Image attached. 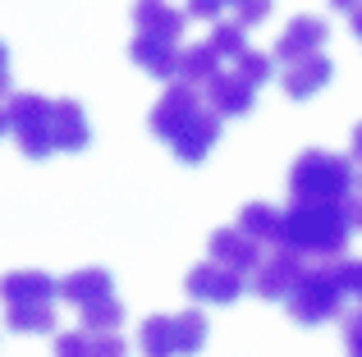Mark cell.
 <instances>
[{"mask_svg":"<svg viewBox=\"0 0 362 357\" xmlns=\"http://www.w3.org/2000/svg\"><path fill=\"white\" fill-rule=\"evenodd\" d=\"M354 161L326 147H308L298 161L289 165V197L293 202H344L354 188Z\"/></svg>","mask_w":362,"mask_h":357,"instance_id":"6","label":"cell"},{"mask_svg":"<svg viewBox=\"0 0 362 357\" xmlns=\"http://www.w3.org/2000/svg\"><path fill=\"white\" fill-rule=\"evenodd\" d=\"M92 143V124L74 97L55 101V152H83Z\"/></svg>","mask_w":362,"mask_h":357,"instance_id":"19","label":"cell"},{"mask_svg":"<svg viewBox=\"0 0 362 357\" xmlns=\"http://www.w3.org/2000/svg\"><path fill=\"white\" fill-rule=\"evenodd\" d=\"M349 18H354V32H358V42H362V5H358V9H354Z\"/></svg>","mask_w":362,"mask_h":357,"instance_id":"31","label":"cell"},{"mask_svg":"<svg viewBox=\"0 0 362 357\" xmlns=\"http://www.w3.org/2000/svg\"><path fill=\"white\" fill-rule=\"evenodd\" d=\"M330 73H335V64L326 60V51H317V55H303L293 64H280V87H284V97L308 101L330 83Z\"/></svg>","mask_w":362,"mask_h":357,"instance_id":"13","label":"cell"},{"mask_svg":"<svg viewBox=\"0 0 362 357\" xmlns=\"http://www.w3.org/2000/svg\"><path fill=\"white\" fill-rule=\"evenodd\" d=\"M184 23H188V9H175L170 0H133V32L165 37V42L179 46Z\"/></svg>","mask_w":362,"mask_h":357,"instance_id":"15","label":"cell"},{"mask_svg":"<svg viewBox=\"0 0 362 357\" xmlns=\"http://www.w3.org/2000/svg\"><path fill=\"white\" fill-rule=\"evenodd\" d=\"M344 289H349V298L362 303V261H344Z\"/></svg>","mask_w":362,"mask_h":357,"instance_id":"26","label":"cell"},{"mask_svg":"<svg viewBox=\"0 0 362 357\" xmlns=\"http://www.w3.org/2000/svg\"><path fill=\"white\" fill-rule=\"evenodd\" d=\"M344 261L349 257H317V261H308L303 279L293 284V294L284 298V307H289V316L298 325H326V321L339 316V307H344V298H349Z\"/></svg>","mask_w":362,"mask_h":357,"instance_id":"4","label":"cell"},{"mask_svg":"<svg viewBox=\"0 0 362 357\" xmlns=\"http://www.w3.org/2000/svg\"><path fill=\"white\" fill-rule=\"evenodd\" d=\"M234 224H239L243 234H252L262 248H275V243H284V211L271 202H247L239 215H234Z\"/></svg>","mask_w":362,"mask_h":357,"instance_id":"20","label":"cell"},{"mask_svg":"<svg viewBox=\"0 0 362 357\" xmlns=\"http://www.w3.org/2000/svg\"><path fill=\"white\" fill-rule=\"evenodd\" d=\"M55 284L46 270H5L0 275V312L5 325L18 334H42L55 330Z\"/></svg>","mask_w":362,"mask_h":357,"instance_id":"3","label":"cell"},{"mask_svg":"<svg viewBox=\"0 0 362 357\" xmlns=\"http://www.w3.org/2000/svg\"><path fill=\"white\" fill-rule=\"evenodd\" d=\"M349 234H354V224L339 202H289V211H284V243L298 248L308 261L344 257Z\"/></svg>","mask_w":362,"mask_h":357,"instance_id":"2","label":"cell"},{"mask_svg":"<svg viewBox=\"0 0 362 357\" xmlns=\"http://www.w3.org/2000/svg\"><path fill=\"white\" fill-rule=\"evenodd\" d=\"M5 128H9V119H5V106H0V133H5Z\"/></svg>","mask_w":362,"mask_h":357,"instance_id":"32","label":"cell"},{"mask_svg":"<svg viewBox=\"0 0 362 357\" xmlns=\"http://www.w3.org/2000/svg\"><path fill=\"white\" fill-rule=\"evenodd\" d=\"M243 284H247L243 270L225 266V261H216V257L197 261V266L184 275V294L193 298V303H216V307H230L234 298L243 294Z\"/></svg>","mask_w":362,"mask_h":357,"instance_id":"10","label":"cell"},{"mask_svg":"<svg viewBox=\"0 0 362 357\" xmlns=\"http://www.w3.org/2000/svg\"><path fill=\"white\" fill-rule=\"evenodd\" d=\"M330 5H335V9H344V14H354V9L362 5V0H330Z\"/></svg>","mask_w":362,"mask_h":357,"instance_id":"30","label":"cell"},{"mask_svg":"<svg viewBox=\"0 0 362 357\" xmlns=\"http://www.w3.org/2000/svg\"><path fill=\"white\" fill-rule=\"evenodd\" d=\"M230 69L239 73V78H247L252 87H262V83H266V78L275 73V60H271V55H262V51H252V46H247L243 55H234V60H230Z\"/></svg>","mask_w":362,"mask_h":357,"instance_id":"21","label":"cell"},{"mask_svg":"<svg viewBox=\"0 0 362 357\" xmlns=\"http://www.w3.org/2000/svg\"><path fill=\"white\" fill-rule=\"evenodd\" d=\"M230 14H234V23L257 28L271 18V0H230Z\"/></svg>","mask_w":362,"mask_h":357,"instance_id":"23","label":"cell"},{"mask_svg":"<svg viewBox=\"0 0 362 357\" xmlns=\"http://www.w3.org/2000/svg\"><path fill=\"white\" fill-rule=\"evenodd\" d=\"M5 119L14 133L18 152L28 161H46L55 152V101L42 92H14L5 97Z\"/></svg>","mask_w":362,"mask_h":357,"instance_id":"8","label":"cell"},{"mask_svg":"<svg viewBox=\"0 0 362 357\" xmlns=\"http://www.w3.org/2000/svg\"><path fill=\"white\" fill-rule=\"evenodd\" d=\"M147 128L175 152V161L202 165L221 138V115L206 101V92L188 87V83H170L156 97V106L147 110Z\"/></svg>","mask_w":362,"mask_h":357,"instance_id":"1","label":"cell"},{"mask_svg":"<svg viewBox=\"0 0 362 357\" xmlns=\"http://www.w3.org/2000/svg\"><path fill=\"white\" fill-rule=\"evenodd\" d=\"M188 18H221V9H230V0H188Z\"/></svg>","mask_w":362,"mask_h":357,"instance_id":"25","label":"cell"},{"mask_svg":"<svg viewBox=\"0 0 362 357\" xmlns=\"http://www.w3.org/2000/svg\"><path fill=\"white\" fill-rule=\"evenodd\" d=\"M60 298L78 312L83 330H119L124 325V303L115 298V279L101 266H78L60 279Z\"/></svg>","mask_w":362,"mask_h":357,"instance_id":"5","label":"cell"},{"mask_svg":"<svg viewBox=\"0 0 362 357\" xmlns=\"http://www.w3.org/2000/svg\"><path fill=\"white\" fill-rule=\"evenodd\" d=\"M339 206H344L349 224H354V229H362V193H358V188H349V197H344Z\"/></svg>","mask_w":362,"mask_h":357,"instance_id":"27","label":"cell"},{"mask_svg":"<svg viewBox=\"0 0 362 357\" xmlns=\"http://www.w3.org/2000/svg\"><path fill=\"white\" fill-rule=\"evenodd\" d=\"M221 69H225V55L216 51L211 37H206V42L184 46V51H179V73H175V83H188V87L202 92V87H206V83H211Z\"/></svg>","mask_w":362,"mask_h":357,"instance_id":"18","label":"cell"},{"mask_svg":"<svg viewBox=\"0 0 362 357\" xmlns=\"http://www.w3.org/2000/svg\"><path fill=\"white\" fill-rule=\"evenodd\" d=\"M243 32H247V28H243V23H234V18H230V23H216V28H211V46L225 55V64H230L234 55H243V51H247Z\"/></svg>","mask_w":362,"mask_h":357,"instance_id":"22","label":"cell"},{"mask_svg":"<svg viewBox=\"0 0 362 357\" xmlns=\"http://www.w3.org/2000/svg\"><path fill=\"white\" fill-rule=\"evenodd\" d=\"M55 357H129L119 330H64L55 339Z\"/></svg>","mask_w":362,"mask_h":357,"instance_id":"14","label":"cell"},{"mask_svg":"<svg viewBox=\"0 0 362 357\" xmlns=\"http://www.w3.org/2000/svg\"><path fill=\"white\" fill-rule=\"evenodd\" d=\"M0 97H14V92H9V51H5V42H0Z\"/></svg>","mask_w":362,"mask_h":357,"instance_id":"28","label":"cell"},{"mask_svg":"<svg viewBox=\"0 0 362 357\" xmlns=\"http://www.w3.org/2000/svg\"><path fill=\"white\" fill-rule=\"evenodd\" d=\"M344 353L349 357H362V307L354 316H344Z\"/></svg>","mask_w":362,"mask_h":357,"instance_id":"24","label":"cell"},{"mask_svg":"<svg viewBox=\"0 0 362 357\" xmlns=\"http://www.w3.org/2000/svg\"><path fill=\"white\" fill-rule=\"evenodd\" d=\"M326 37H330V23H326V18L298 14V18H289V23H284L280 42H275V60H280V64H293V60H303V55H317V51H326Z\"/></svg>","mask_w":362,"mask_h":357,"instance_id":"11","label":"cell"},{"mask_svg":"<svg viewBox=\"0 0 362 357\" xmlns=\"http://www.w3.org/2000/svg\"><path fill=\"white\" fill-rule=\"evenodd\" d=\"M262 243L252 238V234H243L239 224H225V229H216L211 238H206V257H216V261H225V266H234V270H243L247 279H252V270H257V261H262Z\"/></svg>","mask_w":362,"mask_h":357,"instance_id":"12","label":"cell"},{"mask_svg":"<svg viewBox=\"0 0 362 357\" xmlns=\"http://www.w3.org/2000/svg\"><path fill=\"white\" fill-rule=\"evenodd\" d=\"M202 92H206V101L216 106V115H221V119H230V115H247V110H252V101H257V87H252L247 78H239L230 64H225V69L216 73V78L206 83Z\"/></svg>","mask_w":362,"mask_h":357,"instance_id":"16","label":"cell"},{"mask_svg":"<svg viewBox=\"0 0 362 357\" xmlns=\"http://www.w3.org/2000/svg\"><path fill=\"white\" fill-rule=\"evenodd\" d=\"M206 316L197 307L188 312H160V316H147L138 325V353L142 357H193L202 353L206 344Z\"/></svg>","mask_w":362,"mask_h":357,"instance_id":"7","label":"cell"},{"mask_svg":"<svg viewBox=\"0 0 362 357\" xmlns=\"http://www.w3.org/2000/svg\"><path fill=\"white\" fill-rule=\"evenodd\" d=\"M129 60L138 64V69H147L151 78L175 83V73H179V46H175V42H165V37H147V32H138V37L129 42Z\"/></svg>","mask_w":362,"mask_h":357,"instance_id":"17","label":"cell"},{"mask_svg":"<svg viewBox=\"0 0 362 357\" xmlns=\"http://www.w3.org/2000/svg\"><path fill=\"white\" fill-rule=\"evenodd\" d=\"M349 152H354V161L362 165V119L354 124V138H349Z\"/></svg>","mask_w":362,"mask_h":357,"instance_id":"29","label":"cell"},{"mask_svg":"<svg viewBox=\"0 0 362 357\" xmlns=\"http://www.w3.org/2000/svg\"><path fill=\"white\" fill-rule=\"evenodd\" d=\"M303 270H308V257H303L298 248H289V243H275V248L262 252V261H257L252 270V294L266 298V303H280V298L293 294V284L303 279Z\"/></svg>","mask_w":362,"mask_h":357,"instance_id":"9","label":"cell"}]
</instances>
